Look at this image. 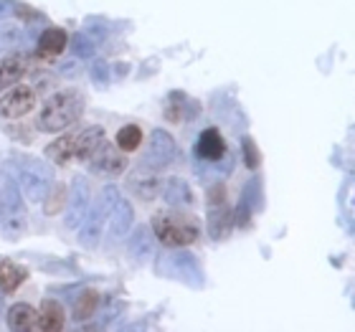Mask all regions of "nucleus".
Segmentation results:
<instances>
[{
    "label": "nucleus",
    "mask_w": 355,
    "mask_h": 332,
    "mask_svg": "<svg viewBox=\"0 0 355 332\" xmlns=\"http://www.w3.org/2000/svg\"><path fill=\"white\" fill-rule=\"evenodd\" d=\"M3 175H8L10 180H15V185L21 188V193L33 203H41L46 198V193L53 183L51 168L31 155H15L8 157L3 163Z\"/></svg>",
    "instance_id": "f257e3e1"
},
{
    "label": "nucleus",
    "mask_w": 355,
    "mask_h": 332,
    "mask_svg": "<svg viewBox=\"0 0 355 332\" xmlns=\"http://www.w3.org/2000/svg\"><path fill=\"white\" fill-rule=\"evenodd\" d=\"M84 114V94L79 89H64L46 99L38 114V130L44 132H64Z\"/></svg>",
    "instance_id": "f03ea898"
},
{
    "label": "nucleus",
    "mask_w": 355,
    "mask_h": 332,
    "mask_svg": "<svg viewBox=\"0 0 355 332\" xmlns=\"http://www.w3.org/2000/svg\"><path fill=\"white\" fill-rule=\"evenodd\" d=\"M122 198L117 185H104L102 193L96 195L94 208H89V213L84 216L82 226H79V244L84 249H96L99 246V238H102L104 223L110 221L112 211L117 206V200Z\"/></svg>",
    "instance_id": "7ed1b4c3"
},
{
    "label": "nucleus",
    "mask_w": 355,
    "mask_h": 332,
    "mask_svg": "<svg viewBox=\"0 0 355 332\" xmlns=\"http://www.w3.org/2000/svg\"><path fill=\"white\" fill-rule=\"evenodd\" d=\"M153 234L157 236L160 244L175 249V246H188V244H193V241H198L200 229L191 216H183L180 211H178V213L157 211V213L153 216Z\"/></svg>",
    "instance_id": "20e7f679"
},
{
    "label": "nucleus",
    "mask_w": 355,
    "mask_h": 332,
    "mask_svg": "<svg viewBox=\"0 0 355 332\" xmlns=\"http://www.w3.org/2000/svg\"><path fill=\"white\" fill-rule=\"evenodd\" d=\"M0 198H3L0 229H3L8 241H15V238H21L26 234V229H28V213H26L21 188L8 175H3V183H0Z\"/></svg>",
    "instance_id": "39448f33"
},
{
    "label": "nucleus",
    "mask_w": 355,
    "mask_h": 332,
    "mask_svg": "<svg viewBox=\"0 0 355 332\" xmlns=\"http://www.w3.org/2000/svg\"><path fill=\"white\" fill-rule=\"evenodd\" d=\"M155 269L160 274L173 277V279H180L185 287H191V289H203V284H206L198 259L193 256L191 251H183V246H175V251L163 254Z\"/></svg>",
    "instance_id": "423d86ee"
},
{
    "label": "nucleus",
    "mask_w": 355,
    "mask_h": 332,
    "mask_svg": "<svg viewBox=\"0 0 355 332\" xmlns=\"http://www.w3.org/2000/svg\"><path fill=\"white\" fill-rule=\"evenodd\" d=\"M208 234L214 241H226L234 229V211L229 208V195H226V188L223 183L216 180L211 188H208Z\"/></svg>",
    "instance_id": "0eeeda50"
},
{
    "label": "nucleus",
    "mask_w": 355,
    "mask_h": 332,
    "mask_svg": "<svg viewBox=\"0 0 355 332\" xmlns=\"http://www.w3.org/2000/svg\"><path fill=\"white\" fill-rule=\"evenodd\" d=\"M175 157H178V145L173 140V134L155 127L150 132L148 148H145V155H142V165H148L153 170H165L168 165L175 163Z\"/></svg>",
    "instance_id": "6e6552de"
},
{
    "label": "nucleus",
    "mask_w": 355,
    "mask_h": 332,
    "mask_svg": "<svg viewBox=\"0 0 355 332\" xmlns=\"http://www.w3.org/2000/svg\"><path fill=\"white\" fill-rule=\"evenodd\" d=\"M89 206H92V188H89V180L84 175H76L71 180V188L67 191V216H64V223L67 229H79L84 221V216L89 213Z\"/></svg>",
    "instance_id": "1a4fd4ad"
},
{
    "label": "nucleus",
    "mask_w": 355,
    "mask_h": 332,
    "mask_svg": "<svg viewBox=\"0 0 355 332\" xmlns=\"http://www.w3.org/2000/svg\"><path fill=\"white\" fill-rule=\"evenodd\" d=\"M87 163H89V173H92V175H96V177H117L127 170V155L117 148V145L102 142Z\"/></svg>",
    "instance_id": "9d476101"
},
{
    "label": "nucleus",
    "mask_w": 355,
    "mask_h": 332,
    "mask_svg": "<svg viewBox=\"0 0 355 332\" xmlns=\"http://www.w3.org/2000/svg\"><path fill=\"white\" fill-rule=\"evenodd\" d=\"M33 107H36V91L23 84L8 89V94L0 96V117L3 119H21Z\"/></svg>",
    "instance_id": "9b49d317"
},
{
    "label": "nucleus",
    "mask_w": 355,
    "mask_h": 332,
    "mask_svg": "<svg viewBox=\"0 0 355 332\" xmlns=\"http://www.w3.org/2000/svg\"><path fill=\"white\" fill-rule=\"evenodd\" d=\"M127 188H130L135 195H140L142 200H153L163 191V180L157 175V170L140 163L130 175H127Z\"/></svg>",
    "instance_id": "f8f14e48"
},
{
    "label": "nucleus",
    "mask_w": 355,
    "mask_h": 332,
    "mask_svg": "<svg viewBox=\"0 0 355 332\" xmlns=\"http://www.w3.org/2000/svg\"><path fill=\"white\" fill-rule=\"evenodd\" d=\"M226 152H229V148H226V140L221 137L218 127H208V130H203L198 142H196V148H193L196 160H206V163L221 160Z\"/></svg>",
    "instance_id": "ddd939ff"
},
{
    "label": "nucleus",
    "mask_w": 355,
    "mask_h": 332,
    "mask_svg": "<svg viewBox=\"0 0 355 332\" xmlns=\"http://www.w3.org/2000/svg\"><path fill=\"white\" fill-rule=\"evenodd\" d=\"M127 254L135 264H145L153 254H155V234L150 226H137L132 231V236L127 241Z\"/></svg>",
    "instance_id": "4468645a"
},
{
    "label": "nucleus",
    "mask_w": 355,
    "mask_h": 332,
    "mask_svg": "<svg viewBox=\"0 0 355 332\" xmlns=\"http://www.w3.org/2000/svg\"><path fill=\"white\" fill-rule=\"evenodd\" d=\"M200 117V104L185 94V91H171L168 104H165V119L171 122H183V119Z\"/></svg>",
    "instance_id": "2eb2a0df"
},
{
    "label": "nucleus",
    "mask_w": 355,
    "mask_h": 332,
    "mask_svg": "<svg viewBox=\"0 0 355 332\" xmlns=\"http://www.w3.org/2000/svg\"><path fill=\"white\" fill-rule=\"evenodd\" d=\"M64 322H67V317H64V307H61L56 299H44L41 302V310L36 312V330L41 332H59L64 330Z\"/></svg>",
    "instance_id": "dca6fc26"
},
{
    "label": "nucleus",
    "mask_w": 355,
    "mask_h": 332,
    "mask_svg": "<svg viewBox=\"0 0 355 332\" xmlns=\"http://www.w3.org/2000/svg\"><path fill=\"white\" fill-rule=\"evenodd\" d=\"M102 142H104V130L99 125H92L87 130H82L79 134H74V160L87 163Z\"/></svg>",
    "instance_id": "f3484780"
},
{
    "label": "nucleus",
    "mask_w": 355,
    "mask_h": 332,
    "mask_svg": "<svg viewBox=\"0 0 355 332\" xmlns=\"http://www.w3.org/2000/svg\"><path fill=\"white\" fill-rule=\"evenodd\" d=\"M160 193L165 195L168 206L178 208V211H183V208H193V203H196V195H193L191 185L185 183L183 177H171Z\"/></svg>",
    "instance_id": "a211bd4d"
},
{
    "label": "nucleus",
    "mask_w": 355,
    "mask_h": 332,
    "mask_svg": "<svg viewBox=\"0 0 355 332\" xmlns=\"http://www.w3.org/2000/svg\"><path fill=\"white\" fill-rule=\"evenodd\" d=\"M26 279H28V269H26V266L15 264L13 259L0 256V292L10 295V292H15Z\"/></svg>",
    "instance_id": "6ab92c4d"
},
{
    "label": "nucleus",
    "mask_w": 355,
    "mask_h": 332,
    "mask_svg": "<svg viewBox=\"0 0 355 332\" xmlns=\"http://www.w3.org/2000/svg\"><path fill=\"white\" fill-rule=\"evenodd\" d=\"M67 44H69V36L64 28H46L41 36H38V56H44V59H53V56H59V53L67 51Z\"/></svg>",
    "instance_id": "aec40b11"
},
{
    "label": "nucleus",
    "mask_w": 355,
    "mask_h": 332,
    "mask_svg": "<svg viewBox=\"0 0 355 332\" xmlns=\"http://www.w3.org/2000/svg\"><path fill=\"white\" fill-rule=\"evenodd\" d=\"M193 170H196V175L200 180H221V177L231 175L234 173V152H226L221 160H216V163H206V160H193Z\"/></svg>",
    "instance_id": "412c9836"
},
{
    "label": "nucleus",
    "mask_w": 355,
    "mask_h": 332,
    "mask_svg": "<svg viewBox=\"0 0 355 332\" xmlns=\"http://www.w3.org/2000/svg\"><path fill=\"white\" fill-rule=\"evenodd\" d=\"M132 223H135L132 203H130V200H125V198H119L117 206H114V211H112V216H110L112 236H114V238L127 236V234L132 231Z\"/></svg>",
    "instance_id": "4be33fe9"
},
{
    "label": "nucleus",
    "mask_w": 355,
    "mask_h": 332,
    "mask_svg": "<svg viewBox=\"0 0 355 332\" xmlns=\"http://www.w3.org/2000/svg\"><path fill=\"white\" fill-rule=\"evenodd\" d=\"M26 59L18 56V53H8V56H0V89L13 87L15 82H21L26 76Z\"/></svg>",
    "instance_id": "5701e85b"
},
{
    "label": "nucleus",
    "mask_w": 355,
    "mask_h": 332,
    "mask_svg": "<svg viewBox=\"0 0 355 332\" xmlns=\"http://www.w3.org/2000/svg\"><path fill=\"white\" fill-rule=\"evenodd\" d=\"M8 327L13 332H28L36 325V310L26 302H18L8 310Z\"/></svg>",
    "instance_id": "b1692460"
},
{
    "label": "nucleus",
    "mask_w": 355,
    "mask_h": 332,
    "mask_svg": "<svg viewBox=\"0 0 355 332\" xmlns=\"http://www.w3.org/2000/svg\"><path fill=\"white\" fill-rule=\"evenodd\" d=\"M44 155L56 165H69L74 160V134H61L59 140L46 145Z\"/></svg>",
    "instance_id": "393cba45"
},
{
    "label": "nucleus",
    "mask_w": 355,
    "mask_h": 332,
    "mask_svg": "<svg viewBox=\"0 0 355 332\" xmlns=\"http://www.w3.org/2000/svg\"><path fill=\"white\" fill-rule=\"evenodd\" d=\"M28 46V36L21 26L0 21V51H15V49H26Z\"/></svg>",
    "instance_id": "a878e982"
},
{
    "label": "nucleus",
    "mask_w": 355,
    "mask_h": 332,
    "mask_svg": "<svg viewBox=\"0 0 355 332\" xmlns=\"http://www.w3.org/2000/svg\"><path fill=\"white\" fill-rule=\"evenodd\" d=\"M41 203H44L46 216H59L61 208L67 206V185L51 183V188H49V193H46V198Z\"/></svg>",
    "instance_id": "bb28decb"
},
{
    "label": "nucleus",
    "mask_w": 355,
    "mask_h": 332,
    "mask_svg": "<svg viewBox=\"0 0 355 332\" xmlns=\"http://www.w3.org/2000/svg\"><path fill=\"white\" fill-rule=\"evenodd\" d=\"M96 304H99V295H96V292H92V289H84L82 295L76 297V302H74V320H76V322H84V320L94 317Z\"/></svg>",
    "instance_id": "cd10ccee"
},
{
    "label": "nucleus",
    "mask_w": 355,
    "mask_h": 332,
    "mask_svg": "<svg viewBox=\"0 0 355 332\" xmlns=\"http://www.w3.org/2000/svg\"><path fill=\"white\" fill-rule=\"evenodd\" d=\"M142 145V130L140 125H125L117 132V148L122 152H135Z\"/></svg>",
    "instance_id": "c85d7f7f"
},
{
    "label": "nucleus",
    "mask_w": 355,
    "mask_h": 332,
    "mask_svg": "<svg viewBox=\"0 0 355 332\" xmlns=\"http://www.w3.org/2000/svg\"><path fill=\"white\" fill-rule=\"evenodd\" d=\"M241 198H244L246 203L254 208V213L264 208V198H261V180H259V177L254 175L252 180L244 185V191H241Z\"/></svg>",
    "instance_id": "c756f323"
},
{
    "label": "nucleus",
    "mask_w": 355,
    "mask_h": 332,
    "mask_svg": "<svg viewBox=\"0 0 355 332\" xmlns=\"http://www.w3.org/2000/svg\"><path fill=\"white\" fill-rule=\"evenodd\" d=\"M89 76H92V84H94L96 89H107L112 82L110 64L104 59H96L94 64H92V69H89Z\"/></svg>",
    "instance_id": "7c9ffc66"
},
{
    "label": "nucleus",
    "mask_w": 355,
    "mask_h": 332,
    "mask_svg": "<svg viewBox=\"0 0 355 332\" xmlns=\"http://www.w3.org/2000/svg\"><path fill=\"white\" fill-rule=\"evenodd\" d=\"M71 51H74V56H79V59H89V56H94L96 44L87 33H74V38H71Z\"/></svg>",
    "instance_id": "2f4dec72"
},
{
    "label": "nucleus",
    "mask_w": 355,
    "mask_h": 332,
    "mask_svg": "<svg viewBox=\"0 0 355 332\" xmlns=\"http://www.w3.org/2000/svg\"><path fill=\"white\" fill-rule=\"evenodd\" d=\"M241 152H244V163L249 170H257L261 163V155H259V148H257V142L249 137V134H244L241 137Z\"/></svg>",
    "instance_id": "473e14b6"
},
{
    "label": "nucleus",
    "mask_w": 355,
    "mask_h": 332,
    "mask_svg": "<svg viewBox=\"0 0 355 332\" xmlns=\"http://www.w3.org/2000/svg\"><path fill=\"white\" fill-rule=\"evenodd\" d=\"M15 15V0H0V21H8Z\"/></svg>",
    "instance_id": "72a5a7b5"
},
{
    "label": "nucleus",
    "mask_w": 355,
    "mask_h": 332,
    "mask_svg": "<svg viewBox=\"0 0 355 332\" xmlns=\"http://www.w3.org/2000/svg\"><path fill=\"white\" fill-rule=\"evenodd\" d=\"M0 216H3V198H0Z\"/></svg>",
    "instance_id": "f704fd0d"
}]
</instances>
